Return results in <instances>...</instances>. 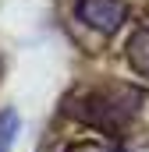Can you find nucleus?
I'll list each match as a JSON object with an SVG mask.
<instances>
[{"label":"nucleus","instance_id":"f257e3e1","mask_svg":"<svg viewBox=\"0 0 149 152\" xmlns=\"http://www.w3.org/2000/svg\"><path fill=\"white\" fill-rule=\"evenodd\" d=\"M146 96L131 85H107V88H89L68 106L82 124L103 131V134H121L131 127V120L142 113Z\"/></svg>","mask_w":149,"mask_h":152},{"label":"nucleus","instance_id":"f03ea898","mask_svg":"<svg viewBox=\"0 0 149 152\" xmlns=\"http://www.w3.org/2000/svg\"><path fill=\"white\" fill-rule=\"evenodd\" d=\"M74 14H78V21L89 25L92 32L110 36V32H117V28L128 21V4H124V0H78Z\"/></svg>","mask_w":149,"mask_h":152},{"label":"nucleus","instance_id":"7ed1b4c3","mask_svg":"<svg viewBox=\"0 0 149 152\" xmlns=\"http://www.w3.org/2000/svg\"><path fill=\"white\" fill-rule=\"evenodd\" d=\"M128 64L135 67V75L149 78V25H142L128 39Z\"/></svg>","mask_w":149,"mask_h":152},{"label":"nucleus","instance_id":"20e7f679","mask_svg":"<svg viewBox=\"0 0 149 152\" xmlns=\"http://www.w3.org/2000/svg\"><path fill=\"white\" fill-rule=\"evenodd\" d=\"M18 134V113L14 110H0V152H11Z\"/></svg>","mask_w":149,"mask_h":152},{"label":"nucleus","instance_id":"39448f33","mask_svg":"<svg viewBox=\"0 0 149 152\" xmlns=\"http://www.w3.org/2000/svg\"><path fill=\"white\" fill-rule=\"evenodd\" d=\"M68 152H110V149L100 145V142H78V145H71Z\"/></svg>","mask_w":149,"mask_h":152}]
</instances>
